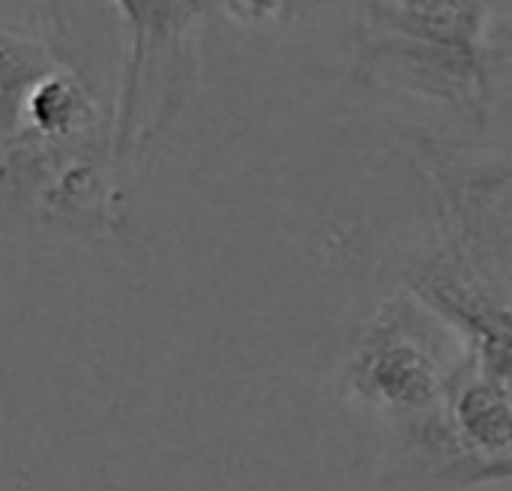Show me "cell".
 Segmentation results:
<instances>
[{
  "mask_svg": "<svg viewBox=\"0 0 512 491\" xmlns=\"http://www.w3.org/2000/svg\"><path fill=\"white\" fill-rule=\"evenodd\" d=\"M459 357L462 351L450 354L435 330L411 306L396 300L378 309L357 339L348 387L399 438L444 414Z\"/></svg>",
  "mask_w": 512,
  "mask_h": 491,
  "instance_id": "1",
  "label": "cell"
},
{
  "mask_svg": "<svg viewBox=\"0 0 512 491\" xmlns=\"http://www.w3.org/2000/svg\"><path fill=\"white\" fill-rule=\"evenodd\" d=\"M372 21L396 33L393 51L402 54L408 75L432 78L435 93L462 96L483 81L480 48L486 12L477 0H375Z\"/></svg>",
  "mask_w": 512,
  "mask_h": 491,
  "instance_id": "2",
  "label": "cell"
},
{
  "mask_svg": "<svg viewBox=\"0 0 512 491\" xmlns=\"http://www.w3.org/2000/svg\"><path fill=\"white\" fill-rule=\"evenodd\" d=\"M228 3L237 15H243L249 21H270L282 9H288L294 0H228Z\"/></svg>",
  "mask_w": 512,
  "mask_h": 491,
  "instance_id": "3",
  "label": "cell"
}]
</instances>
